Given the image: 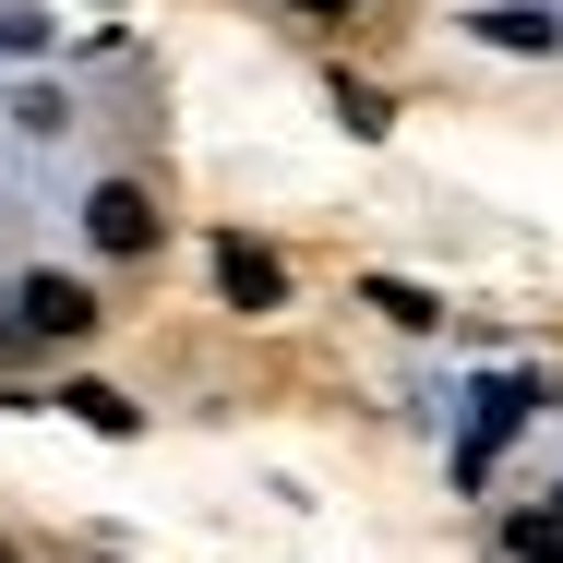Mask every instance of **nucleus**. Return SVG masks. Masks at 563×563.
I'll list each match as a JSON object with an SVG mask.
<instances>
[{"label":"nucleus","mask_w":563,"mask_h":563,"mask_svg":"<svg viewBox=\"0 0 563 563\" xmlns=\"http://www.w3.org/2000/svg\"><path fill=\"white\" fill-rule=\"evenodd\" d=\"M0 336H12V347H73V336H97V288H85V276H24L12 312H0Z\"/></svg>","instance_id":"f257e3e1"},{"label":"nucleus","mask_w":563,"mask_h":563,"mask_svg":"<svg viewBox=\"0 0 563 563\" xmlns=\"http://www.w3.org/2000/svg\"><path fill=\"white\" fill-rule=\"evenodd\" d=\"M85 240H97V252H156V192H132V180H97V205H85Z\"/></svg>","instance_id":"f03ea898"},{"label":"nucleus","mask_w":563,"mask_h":563,"mask_svg":"<svg viewBox=\"0 0 563 563\" xmlns=\"http://www.w3.org/2000/svg\"><path fill=\"white\" fill-rule=\"evenodd\" d=\"M528 408H540V384H528V372H504V384H479V432H467V455H455V467L479 479V467H492V444H504V432H516Z\"/></svg>","instance_id":"7ed1b4c3"},{"label":"nucleus","mask_w":563,"mask_h":563,"mask_svg":"<svg viewBox=\"0 0 563 563\" xmlns=\"http://www.w3.org/2000/svg\"><path fill=\"white\" fill-rule=\"evenodd\" d=\"M217 288L240 300V312H276V300H288V264L252 252V240H217Z\"/></svg>","instance_id":"20e7f679"},{"label":"nucleus","mask_w":563,"mask_h":563,"mask_svg":"<svg viewBox=\"0 0 563 563\" xmlns=\"http://www.w3.org/2000/svg\"><path fill=\"white\" fill-rule=\"evenodd\" d=\"M479 36H492V48H563V24L540 12V0H504V12H479Z\"/></svg>","instance_id":"39448f33"},{"label":"nucleus","mask_w":563,"mask_h":563,"mask_svg":"<svg viewBox=\"0 0 563 563\" xmlns=\"http://www.w3.org/2000/svg\"><path fill=\"white\" fill-rule=\"evenodd\" d=\"M60 408H73V420H85V432H132V420H144V408H132V396H120V384H73V396H60Z\"/></svg>","instance_id":"423d86ee"},{"label":"nucleus","mask_w":563,"mask_h":563,"mask_svg":"<svg viewBox=\"0 0 563 563\" xmlns=\"http://www.w3.org/2000/svg\"><path fill=\"white\" fill-rule=\"evenodd\" d=\"M372 312H384V324H408V336H432V324H444V312H432V288H396V276H372Z\"/></svg>","instance_id":"0eeeda50"},{"label":"nucleus","mask_w":563,"mask_h":563,"mask_svg":"<svg viewBox=\"0 0 563 563\" xmlns=\"http://www.w3.org/2000/svg\"><path fill=\"white\" fill-rule=\"evenodd\" d=\"M0 48H12V60H36V48H48V12H24V0H0Z\"/></svg>","instance_id":"6e6552de"},{"label":"nucleus","mask_w":563,"mask_h":563,"mask_svg":"<svg viewBox=\"0 0 563 563\" xmlns=\"http://www.w3.org/2000/svg\"><path fill=\"white\" fill-rule=\"evenodd\" d=\"M288 12H312V24H360V0H288Z\"/></svg>","instance_id":"1a4fd4ad"},{"label":"nucleus","mask_w":563,"mask_h":563,"mask_svg":"<svg viewBox=\"0 0 563 563\" xmlns=\"http://www.w3.org/2000/svg\"><path fill=\"white\" fill-rule=\"evenodd\" d=\"M552 516H563V492H552Z\"/></svg>","instance_id":"9d476101"},{"label":"nucleus","mask_w":563,"mask_h":563,"mask_svg":"<svg viewBox=\"0 0 563 563\" xmlns=\"http://www.w3.org/2000/svg\"><path fill=\"white\" fill-rule=\"evenodd\" d=\"M0 563H12V552H0Z\"/></svg>","instance_id":"9b49d317"}]
</instances>
